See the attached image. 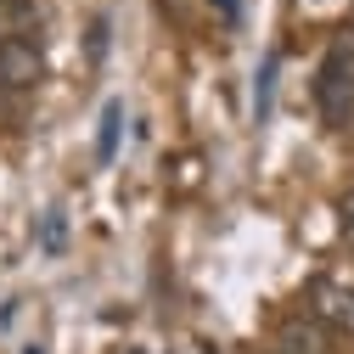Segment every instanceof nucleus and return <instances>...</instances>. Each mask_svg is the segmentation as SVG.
<instances>
[{
	"instance_id": "nucleus-7",
	"label": "nucleus",
	"mask_w": 354,
	"mask_h": 354,
	"mask_svg": "<svg viewBox=\"0 0 354 354\" xmlns=\"http://www.w3.org/2000/svg\"><path fill=\"white\" fill-rule=\"evenodd\" d=\"M28 354H39V348H28Z\"/></svg>"
},
{
	"instance_id": "nucleus-2",
	"label": "nucleus",
	"mask_w": 354,
	"mask_h": 354,
	"mask_svg": "<svg viewBox=\"0 0 354 354\" xmlns=\"http://www.w3.org/2000/svg\"><path fill=\"white\" fill-rule=\"evenodd\" d=\"M46 79V51L28 34H6L0 39V91H34Z\"/></svg>"
},
{
	"instance_id": "nucleus-6",
	"label": "nucleus",
	"mask_w": 354,
	"mask_h": 354,
	"mask_svg": "<svg viewBox=\"0 0 354 354\" xmlns=\"http://www.w3.org/2000/svg\"><path fill=\"white\" fill-rule=\"evenodd\" d=\"M0 6H6L12 17H34V12H39V0H0Z\"/></svg>"
},
{
	"instance_id": "nucleus-5",
	"label": "nucleus",
	"mask_w": 354,
	"mask_h": 354,
	"mask_svg": "<svg viewBox=\"0 0 354 354\" xmlns=\"http://www.w3.org/2000/svg\"><path fill=\"white\" fill-rule=\"evenodd\" d=\"M337 236H343V248H354V186L337 197Z\"/></svg>"
},
{
	"instance_id": "nucleus-1",
	"label": "nucleus",
	"mask_w": 354,
	"mask_h": 354,
	"mask_svg": "<svg viewBox=\"0 0 354 354\" xmlns=\"http://www.w3.org/2000/svg\"><path fill=\"white\" fill-rule=\"evenodd\" d=\"M321 107L332 118H343L354 107V34H337L321 62Z\"/></svg>"
},
{
	"instance_id": "nucleus-4",
	"label": "nucleus",
	"mask_w": 354,
	"mask_h": 354,
	"mask_svg": "<svg viewBox=\"0 0 354 354\" xmlns=\"http://www.w3.org/2000/svg\"><path fill=\"white\" fill-rule=\"evenodd\" d=\"M118 118H124V107L113 102V107L102 113V147H96V152H102V163H107V158H113V147H118Z\"/></svg>"
},
{
	"instance_id": "nucleus-8",
	"label": "nucleus",
	"mask_w": 354,
	"mask_h": 354,
	"mask_svg": "<svg viewBox=\"0 0 354 354\" xmlns=\"http://www.w3.org/2000/svg\"><path fill=\"white\" fill-rule=\"evenodd\" d=\"M129 354H136V348H129Z\"/></svg>"
},
{
	"instance_id": "nucleus-3",
	"label": "nucleus",
	"mask_w": 354,
	"mask_h": 354,
	"mask_svg": "<svg viewBox=\"0 0 354 354\" xmlns=\"http://www.w3.org/2000/svg\"><path fill=\"white\" fill-rule=\"evenodd\" d=\"M309 315H315L326 332H337V337H354V287L321 276L315 287H309Z\"/></svg>"
}]
</instances>
